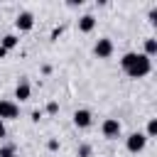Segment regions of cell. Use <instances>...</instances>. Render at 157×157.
<instances>
[{
	"instance_id": "cell-1",
	"label": "cell",
	"mask_w": 157,
	"mask_h": 157,
	"mask_svg": "<svg viewBox=\"0 0 157 157\" xmlns=\"http://www.w3.org/2000/svg\"><path fill=\"white\" fill-rule=\"evenodd\" d=\"M120 69L130 76V78H145L152 71V59H147L142 52H128L120 59Z\"/></svg>"
},
{
	"instance_id": "cell-2",
	"label": "cell",
	"mask_w": 157,
	"mask_h": 157,
	"mask_svg": "<svg viewBox=\"0 0 157 157\" xmlns=\"http://www.w3.org/2000/svg\"><path fill=\"white\" fill-rule=\"evenodd\" d=\"M101 132H103L105 140H118V137L123 135V125H120L118 118H105V120L101 123Z\"/></svg>"
},
{
	"instance_id": "cell-3",
	"label": "cell",
	"mask_w": 157,
	"mask_h": 157,
	"mask_svg": "<svg viewBox=\"0 0 157 157\" xmlns=\"http://www.w3.org/2000/svg\"><path fill=\"white\" fill-rule=\"evenodd\" d=\"M113 52H115V44H113L110 37H101V39H96V44H93V54H96L98 59H110Z\"/></svg>"
},
{
	"instance_id": "cell-4",
	"label": "cell",
	"mask_w": 157,
	"mask_h": 157,
	"mask_svg": "<svg viewBox=\"0 0 157 157\" xmlns=\"http://www.w3.org/2000/svg\"><path fill=\"white\" fill-rule=\"evenodd\" d=\"M145 145H147L145 132H130V135L125 137V150H128V152H132V155L142 152V150H145Z\"/></svg>"
},
{
	"instance_id": "cell-5",
	"label": "cell",
	"mask_w": 157,
	"mask_h": 157,
	"mask_svg": "<svg viewBox=\"0 0 157 157\" xmlns=\"http://www.w3.org/2000/svg\"><path fill=\"white\" fill-rule=\"evenodd\" d=\"M20 118V105L15 101H7V98H0V120H17Z\"/></svg>"
},
{
	"instance_id": "cell-6",
	"label": "cell",
	"mask_w": 157,
	"mask_h": 157,
	"mask_svg": "<svg viewBox=\"0 0 157 157\" xmlns=\"http://www.w3.org/2000/svg\"><path fill=\"white\" fill-rule=\"evenodd\" d=\"M74 125L78 128V130H86V128H91L93 125V113L88 110V108H78V110H74Z\"/></svg>"
},
{
	"instance_id": "cell-7",
	"label": "cell",
	"mask_w": 157,
	"mask_h": 157,
	"mask_svg": "<svg viewBox=\"0 0 157 157\" xmlns=\"http://www.w3.org/2000/svg\"><path fill=\"white\" fill-rule=\"evenodd\" d=\"M15 27H17L20 32H32V29H34V15H32L29 10L17 12V17H15Z\"/></svg>"
},
{
	"instance_id": "cell-8",
	"label": "cell",
	"mask_w": 157,
	"mask_h": 157,
	"mask_svg": "<svg viewBox=\"0 0 157 157\" xmlns=\"http://www.w3.org/2000/svg\"><path fill=\"white\" fill-rule=\"evenodd\" d=\"M29 96H32L29 78H27V76H20V81H17V86H15V98H17L20 103H25V101H29Z\"/></svg>"
},
{
	"instance_id": "cell-9",
	"label": "cell",
	"mask_w": 157,
	"mask_h": 157,
	"mask_svg": "<svg viewBox=\"0 0 157 157\" xmlns=\"http://www.w3.org/2000/svg\"><path fill=\"white\" fill-rule=\"evenodd\" d=\"M96 17L91 15V12H86V15H81L78 17V22H76V27H78V32H83V34H88V32H93L96 29Z\"/></svg>"
},
{
	"instance_id": "cell-10",
	"label": "cell",
	"mask_w": 157,
	"mask_h": 157,
	"mask_svg": "<svg viewBox=\"0 0 157 157\" xmlns=\"http://www.w3.org/2000/svg\"><path fill=\"white\" fill-rule=\"evenodd\" d=\"M17 44H20V37H17V34H5V37L0 39V47H2L5 52H10V49H15Z\"/></svg>"
},
{
	"instance_id": "cell-11",
	"label": "cell",
	"mask_w": 157,
	"mask_h": 157,
	"mask_svg": "<svg viewBox=\"0 0 157 157\" xmlns=\"http://www.w3.org/2000/svg\"><path fill=\"white\" fill-rule=\"evenodd\" d=\"M142 54H145L147 59H152V56L157 54V39H155V37H147V39H145V52H142Z\"/></svg>"
},
{
	"instance_id": "cell-12",
	"label": "cell",
	"mask_w": 157,
	"mask_h": 157,
	"mask_svg": "<svg viewBox=\"0 0 157 157\" xmlns=\"http://www.w3.org/2000/svg\"><path fill=\"white\" fill-rule=\"evenodd\" d=\"M15 155H17V147H15L12 142L0 145V157H15Z\"/></svg>"
},
{
	"instance_id": "cell-13",
	"label": "cell",
	"mask_w": 157,
	"mask_h": 157,
	"mask_svg": "<svg viewBox=\"0 0 157 157\" xmlns=\"http://www.w3.org/2000/svg\"><path fill=\"white\" fill-rule=\"evenodd\" d=\"M157 135V118H150L147 120V128H145V137L150 140V137H155Z\"/></svg>"
},
{
	"instance_id": "cell-14",
	"label": "cell",
	"mask_w": 157,
	"mask_h": 157,
	"mask_svg": "<svg viewBox=\"0 0 157 157\" xmlns=\"http://www.w3.org/2000/svg\"><path fill=\"white\" fill-rule=\"evenodd\" d=\"M93 155V147L88 145V142H81L78 147H76V157H91Z\"/></svg>"
},
{
	"instance_id": "cell-15",
	"label": "cell",
	"mask_w": 157,
	"mask_h": 157,
	"mask_svg": "<svg viewBox=\"0 0 157 157\" xmlns=\"http://www.w3.org/2000/svg\"><path fill=\"white\" fill-rule=\"evenodd\" d=\"M42 113H47V115H59V103H56V101H47V105H44Z\"/></svg>"
},
{
	"instance_id": "cell-16",
	"label": "cell",
	"mask_w": 157,
	"mask_h": 157,
	"mask_svg": "<svg viewBox=\"0 0 157 157\" xmlns=\"http://www.w3.org/2000/svg\"><path fill=\"white\" fill-rule=\"evenodd\" d=\"M61 34H64V25H56V27L52 29V34H49V39H52V42H56V39L61 37Z\"/></svg>"
},
{
	"instance_id": "cell-17",
	"label": "cell",
	"mask_w": 157,
	"mask_h": 157,
	"mask_svg": "<svg viewBox=\"0 0 157 157\" xmlns=\"http://www.w3.org/2000/svg\"><path fill=\"white\" fill-rule=\"evenodd\" d=\"M42 115H44V113H42V108H37V110H32V113H29V120H32V123H39V120H42Z\"/></svg>"
},
{
	"instance_id": "cell-18",
	"label": "cell",
	"mask_w": 157,
	"mask_h": 157,
	"mask_svg": "<svg viewBox=\"0 0 157 157\" xmlns=\"http://www.w3.org/2000/svg\"><path fill=\"white\" fill-rule=\"evenodd\" d=\"M147 20H150V25H157V7H150V12H147Z\"/></svg>"
},
{
	"instance_id": "cell-19",
	"label": "cell",
	"mask_w": 157,
	"mask_h": 157,
	"mask_svg": "<svg viewBox=\"0 0 157 157\" xmlns=\"http://www.w3.org/2000/svg\"><path fill=\"white\" fill-rule=\"evenodd\" d=\"M47 150H49V152H56V150H59V140H56V137H52V140L47 142Z\"/></svg>"
},
{
	"instance_id": "cell-20",
	"label": "cell",
	"mask_w": 157,
	"mask_h": 157,
	"mask_svg": "<svg viewBox=\"0 0 157 157\" xmlns=\"http://www.w3.org/2000/svg\"><path fill=\"white\" fill-rule=\"evenodd\" d=\"M7 137V128H5V123L0 120V140H5Z\"/></svg>"
},
{
	"instance_id": "cell-21",
	"label": "cell",
	"mask_w": 157,
	"mask_h": 157,
	"mask_svg": "<svg viewBox=\"0 0 157 157\" xmlns=\"http://www.w3.org/2000/svg\"><path fill=\"white\" fill-rule=\"evenodd\" d=\"M42 74L49 76V74H52V64H42Z\"/></svg>"
},
{
	"instance_id": "cell-22",
	"label": "cell",
	"mask_w": 157,
	"mask_h": 157,
	"mask_svg": "<svg viewBox=\"0 0 157 157\" xmlns=\"http://www.w3.org/2000/svg\"><path fill=\"white\" fill-rule=\"evenodd\" d=\"M5 56H7V52H5L2 47H0V59H5Z\"/></svg>"
},
{
	"instance_id": "cell-23",
	"label": "cell",
	"mask_w": 157,
	"mask_h": 157,
	"mask_svg": "<svg viewBox=\"0 0 157 157\" xmlns=\"http://www.w3.org/2000/svg\"><path fill=\"white\" fill-rule=\"evenodd\" d=\"M15 157H20V155H15Z\"/></svg>"
}]
</instances>
